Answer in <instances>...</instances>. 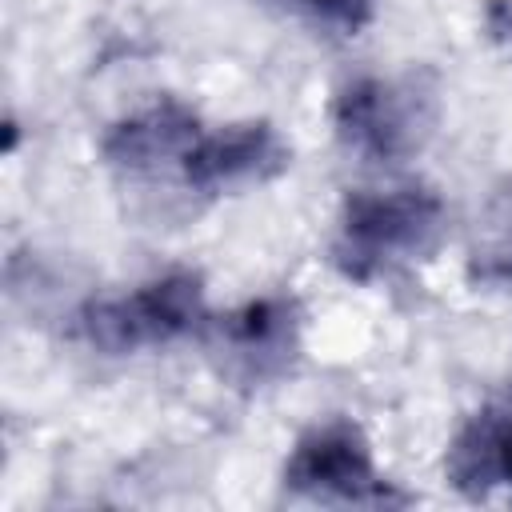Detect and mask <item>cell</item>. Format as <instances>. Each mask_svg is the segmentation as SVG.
I'll list each match as a JSON object with an SVG mask.
<instances>
[{
  "label": "cell",
  "instance_id": "cell-9",
  "mask_svg": "<svg viewBox=\"0 0 512 512\" xmlns=\"http://www.w3.org/2000/svg\"><path fill=\"white\" fill-rule=\"evenodd\" d=\"M292 4H300L316 20H324L332 28H344V32L364 28L368 16H372V0H292Z\"/></svg>",
  "mask_w": 512,
  "mask_h": 512
},
{
  "label": "cell",
  "instance_id": "cell-1",
  "mask_svg": "<svg viewBox=\"0 0 512 512\" xmlns=\"http://www.w3.org/2000/svg\"><path fill=\"white\" fill-rule=\"evenodd\" d=\"M444 228V204L428 188L352 192L340 212L332 260L352 280H372L424 256Z\"/></svg>",
  "mask_w": 512,
  "mask_h": 512
},
{
  "label": "cell",
  "instance_id": "cell-7",
  "mask_svg": "<svg viewBox=\"0 0 512 512\" xmlns=\"http://www.w3.org/2000/svg\"><path fill=\"white\" fill-rule=\"evenodd\" d=\"M200 120L184 108V104H152L128 120H120L108 136H104V156L120 168H152L160 160H184V152L196 144L200 136Z\"/></svg>",
  "mask_w": 512,
  "mask_h": 512
},
{
  "label": "cell",
  "instance_id": "cell-4",
  "mask_svg": "<svg viewBox=\"0 0 512 512\" xmlns=\"http://www.w3.org/2000/svg\"><path fill=\"white\" fill-rule=\"evenodd\" d=\"M284 484L308 496H340V500H384L388 484L376 472L372 448L348 420H328L296 440Z\"/></svg>",
  "mask_w": 512,
  "mask_h": 512
},
{
  "label": "cell",
  "instance_id": "cell-3",
  "mask_svg": "<svg viewBox=\"0 0 512 512\" xmlns=\"http://www.w3.org/2000/svg\"><path fill=\"white\" fill-rule=\"evenodd\" d=\"M336 132L368 160H396L420 148L432 124L428 96L400 80L364 76L352 80L332 104Z\"/></svg>",
  "mask_w": 512,
  "mask_h": 512
},
{
  "label": "cell",
  "instance_id": "cell-6",
  "mask_svg": "<svg viewBox=\"0 0 512 512\" xmlns=\"http://www.w3.org/2000/svg\"><path fill=\"white\" fill-rule=\"evenodd\" d=\"M444 472L472 496L512 488V384L456 432Z\"/></svg>",
  "mask_w": 512,
  "mask_h": 512
},
{
  "label": "cell",
  "instance_id": "cell-5",
  "mask_svg": "<svg viewBox=\"0 0 512 512\" xmlns=\"http://www.w3.org/2000/svg\"><path fill=\"white\" fill-rule=\"evenodd\" d=\"M288 164V148L272 124H228L216 132H200L184 152L180 172L200 192H220L248 180H268Z\"/></svg>",
  "mask_w": 512,
  "mask_h": 512
},
{
  "label": "cell",
  "instance_id": "cell-2",
  "mask_svg": "<svg viewBox=\"0 0 512 512\" xmlns=\"http://www.w3.org/2000/svg\"><path fill=\"white\" fill-rule=\"evenodd\" d=\"M204 320V288L192 272H168L128 296L92 300L80 312V336L112 356L188 336Z\"/></svg>",
  "mask_w": 512,
  "mask_h": 512
},
{
  "label": "cell",
  "instance_id": "cell-8",
  "mask_svg": "<svg viewBox=\"0 0 512 512\" xmlns=\"http://www.w3.org/2000/svg\"><path fill=\"white\" fill-rule=\"evenodd\" d=\"M484 248H476V272L484 280H512V188L500 192L484 220Z\"/></svg>",
  "mask_w": 512,
  "mask_h": 512
}]
</instances>
